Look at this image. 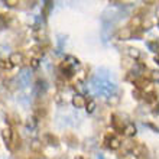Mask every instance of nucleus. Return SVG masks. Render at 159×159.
<instances>
[{"label": "nucleus", "instance_id": "f257e3e1", "mask_svg": "<svg viewBox=\"0 0 159 159\" xmlns=\"http://www.w3.org/2000/svg\"><path fill=\"white\" fill-rule=\"evenodd\" d=\"M71 104L74 106L77 110L84 109V107L87 106V100H85L84 94H81V93H75V94H72V97H71Z\"/></svg>", "mask_w": 159, "mask_h": 159}, {"label": "nucleus", "instance_id": "f03ea898", "mask_svg": "<svg viewBox=\"0 0 159 159\" xmlns=\"http://www.w3.org/2000/svg\"><path fill=\"white\" fill-rule=\"evenodd\" d=\"M13 134H15V132H13L10 127H4L3 130H2V139H3V142L6 143V146L10 148V145H12V140H13Z\"/></svg>", "mask_w": 159, "mask_h": 159}, {"label": "nucleus", "instance_id": "7ed1b4c3", "mask_svg": "<svg viewBox=\"0 0 159 159\" xmlns=\"http://www.w3.org/2000/svg\"><path fill=\"white\" fill-rule=\"evenodd\" d=\"M9 62L12 64L13 67L22 65V64H23V54H20L19 51H16V52H12V54H10V57H9Z\"/></svg>", "mask_w": 159, "mask_h": 159}, {"label": "nucleus", "instance_id": "20e7f679", "mask_svg": "<svg viewBox=\"0 0 159 159\" xmlns=\"http://www.w3.org/2000/svg\"><path fill=\"white\" fill-rule=\"evenodd\" d=\"M133 36V30L130 28H121L117 32V39L119 41H129Z\"/></svg>", "mask_w": 159, "mask_h": 159}, {"label": "nucleus", "instance_id": "39448f33", "mask_svg": "<svg viewBox=\"0 0 159 159\" xmlns=\"http://www.w3.org/2000/svg\"><path fill=\"white\" fill-rule=\"evenodd\" d=\"M106 143H107V146H109L111 151H117L121 146V142L117 138H114V136H107V138H106Z\"/></svg>", "mask_w": 159, "mask_h": 159}, {"label": "nucleus", "instance_id": "423d86ee", "mask_svg": "<svg viewBox=\"0 0 159 159\" xmlns=\"http://www.w3.org/2000/svg\"><path fill=\"white\" fill-rule=\"evenodd\" d=\"M136 133H138V129H136V126H134L133 123H127V125L125 126V130H123V134H125V136L133 138Z\"/></svg>", "mask_w": 159, "mask_h": 159}, {"label": "nucleus", "instance_id": "0eeeda50", "mask_svg": "<svg viewBox=\"0 0 159 159\" xmlns=\"http://www.w3.org/2000/svg\"><path fill=\"white\" fill-rule=\"evenodd\" d=\"M43 140H45V143L46 145H49V146H58V139L55 138L52 133H45Z\"/></svg>", "mask_w": 159, "mask_h": 159}, {"label": "nucleus", "instance_id": "6e6552de", "mask_svg": "<svg viewBox=\"0 0 159 159\" xmlns=\"http://www.w3.org/2000/svg\"><path fill=\"white\" fill-rule=\"evenodd\" d=\"M97 148V143H96V139L94 138H90V139H85V142H84V149L88 152H93L94 149Z\"/></svg>", "mask_w": 159, "mask_h": 159}, {"label": "nucleus", "instance_id": "1a4fd4ad", "mask_svg": "<svg viewBox=\"0 0 159 159\" xmlns=\"http://www.w3.org/2000/svg\"><path fill=\"white\" fill-rule=\"evenodd\" d=\"M29 146H30V151L32 152H41L42 151V142L39 139H32L29 143Z\"/></svg>", "mask_w": 159, "mask_h": 159}, {"label": "nucleus", "instance_id": "9d476101", "mask_svg": "<svg viewBox=\"0 0 159 159\" xmlns=\"http://www.w3.org/2000/svg\"><path fill=\"white\" fill-rule=\"evenodd\" d=\"M111 123H113V127H114V129H116V130H121V133H123L125 127H123L120 119H119L116 114H113V116H111Z\"/></svg>", "mask_w": 159, "mask_h": 159}, {"label": "nucleus", "instance_id": "9b49d317", "mask_svg": "<svg viewBox=\"0 0 159 159\" xmlns=\"http://www.w3.org/2000/svg\"><path fill=\"white\" fill-rule=\"evenodd\" d=\"M81 123V117L78 116V113L77 111H74V113L70 114V125L71 126H77Z\"/></svg>", "mask_w": 159, "mask_h": 159}, {"label": "nucleus", "instance_id": "f8f14e48", "mask_svg": "<svg viewBox=\"0 0 159 159\" xmlns=\"http://www.w3.org/2000/svg\"><path fill=\"white\" fill-rule=\"evenodd\" d=\"M96 109H97V103L94 100H90V101H87V106H85V111H87L88 114H93L94 111H96Z\"/></svg>", "mask_w": 159, "mask_h": 159}, {"label": "nucleus", "instance_id": "ddd939ff", "mask_svg": "<svg viewBox=\"0 0 159 159\" xmlns=\"http://www.w3.org/2000/svg\"><path fill=\"white\" fill-rule=\"evenodd\" d=\"M127 55L133 59H139L140 58V51H139L138 48H129V49H127Z\"/></svg>", "mask_w": 159, "mask_h": 159}, {"label": "nucleus", "instance_id": "4468645a", "mask_svg": "<svg viewBox=\"0 0 159 159\" xmlns=\"http://www.w3.org/2000/svg\"><path fill=\"white\" fill-rule=\"evenodd\" d=\"M65 61H67V62L70 64L72 68H75V67H78V65H80L78 59H77L75 57H72V55H68V57H65Z\"/></svg>", "mask_w": 159, "mask_h": 159}, {"label": "nucleus", "instance_id": "2eb2a0df", "mask_svg": "<svg viewBox=\"0 0 159 159\" xmlns=\"http://www.w3.org/2000/svg\"><path fill=\"white\" fill-rule=\"evenodd\" d=\"M146 45H148V48H149L152 52H158V51H159V42H156V41L148 42Z\"/></svg>", "mask_w": 159, "mask_h": 159}, {"label": "nucleus", "instance_id": "dca6fc26", "mask_svg": "<svg viewBox=\"0 0 159 159\" xmlns=\"http://www.w3.org/2000/svg\"><path fill=\"white\" fill-rule=\"evenodd\" d=\"M149 78H151V81H153V83H158V81H159V71H158V70H153V71H151V75H149Z\"/></svg>", "mask_w": 159, "mask_h": 159}, {"label": "nucleus", "instance_id": "f3484780", "mask_svg": "<svg viewBox=\"0 0 159 159\" xmlns=\"http://www.w3.org/2000/svg\"><path fill=\"white\" fill-rule=\"evenodd\" d=\"M13 65L10 62H7V61H4V59H0V68L2 70H10Z\"/></svg>", "mask_w": 159, "mask_h": 159}, {"label": "nucleus", "instance_id": "a211bd4d", "mask_svg": "<svg viewBox=\"0 0 159 159\" xmlns=\"http://www.w3.org/2000/svg\"><path fill=\"white\" fill-rule=\"evenodd\" d=\"M119 101H120V97L116 96V94H113V96L109 97V103H110V104L116 106V104H119Z\"/></svg>", "mask_w": 159, "mask_h": 159}, {"label": "nucleus", "instance_id": "6ab92c4d", "mask_svg": "<svg viewBox=\"0 0 159 159\" xmlns=\"http://www.w3.org/2000/svg\"><path fill=\"white\" fill-rule=\"evenodd\" d=\"M121 159H139V158H138V155H136L134 152L129 151L127 153H125V155L121 156Z\"/></svg>", "mask_w": 159, "mask_h": 159}, {"label": "nucleus", "instance_id": "aec40b11", "mask_svg": "<svg viewBox=\"0 0 159 159\" xmlns=\"http://www.w3.org/2000/svg\"><path fill=\"white\" fill-rule=\"evenodd\" d=\"M4 4H6V6H9V7H15V6H17V4H19V2H17V0H6V2H4Z\"/></svg>", "mask_w": 159, "mask_h": 159}, {"label": "nucleus", "instance_id": "412c9836", "mask_svg": "<svg viewBox=\"0 0 159 159\" xmlns=\"http://www.w3.org/2000/svg\"><path fill=\"white\" fill-rule=\"evenodd\" d=\"M38 67H39V59L38 58H32V61H30V68L36 70Z\"/></svg>", "mask_w": 159, "mask_h": 159}, {"label": "nucleus", "instance_id": "4be33fe9", "mask_svg": "<svg viewBox=\"0 0 159 159\" xmlns=\"http://www.w3.org/2000/svg\"><path fill=\"white\" fill-rule=\"evenodd\" d=\"M142 28H143L145 30L151 29V28H152V22H151V20H145V22H142Z\"/></svg>", "mask_w": 159, "mask_h": 159}, {"label": "nucleus", "instance_id": "5701e85b", "mask_svg": "<svg viewBox=\"0 0 159 159\" xmlns=\"http://www.w3.org/2000/svg\"><path fill=\"white\" fill-rule=\"evenodd\" d=\"M146 101L148 103H153V101H155V94H153V93H149L146 96Z\"/></svg>", "mask_w": 159, "mask_h": 159}, {"label": "nucleus", "instance_id": "b1692460", "mask_svg": "<svg viewBox=\"0 0 159 159\" xmlns=\"http://www.w3.org/2000/svg\"><path fill=\"white\" fill-rule=\"evenodd\" d=\"M54 100L55 101H57V103H58V104H61V103H62V97H61V94H59V93H58V94H55V96H54Z\"/></svg>", "mask_w": 159, "mask_h": 159}, {"label": "nucleus", "instance_id": "393cba45", "mask_svg": "<svg viewBox=\"0 0 159 159\" xmlns=\"http://www.w3.org/2000/svg\"><path fill=\"white\" fill-rule=\"evenodd\" d=\"M64 41H65V36H64V35H59V36H58V45H59V48H62Z\"/></svg>", "mask_w": 159, "mask_h": 159}, {"label": "nucleus", "instance_id": "a878e982", "mask_svg": "<svg viewBox=\"0 0 159 159\" xmlns=\"http://www.w3.org/2000/svg\"><path fill=\"white\" fill-rule=\"evenodd\" d=\"M132 23H133V26L142 25V22H140V17H136V19H133V20H132Z\"/></svg>", "mask_w": 159, "mask_h": 159}, {"label": "nucleus", "instance_id": "bb28decb", "mask_svg": "<svg viewBox=\"0 0 159 159\" xmlns=\"http://www.w3.org/2000/svg\"><path fill=\"white\" fill-rule=\"evenodd\" d=\"M97 159H104V156L101 155V153H98V155H97Z\"/></svg>", "mask_w": 159, "mask_h": 159}, {"label": "nucleus", "instance_id": "cd10ccee", "mask_svg": "<svg viewBox=\"0 0 159 159\" xmlns=\"http://www.w3.org/2000/svg\"><path fill=\"white\" fill-rule=\"evenodd\" d=\"M156 17H158V20H159V7L156 9Z\"/></svg>", "mask_w": 159, "mask_h": 159}, {"label": "nucleus", "instance_id": "c85d7f7f", "mask_svg": "<svg viewBox=\"0 0 159 159\" xmlns=\"http://www.w3.org/2000/svg\"><path fill=\"white\" fill-rule=\"evenodd\" d=\"M155 61H156V64H159V57H156V58H155Z\"/></svg>", "mask_w": 159, "mask_h": 159}, {"label": "nucleus", "instance_id": "c756f323", "mask_svg": "<svg viewBox=\"0 0 159 159\" xmlns=\"http://www.w3.org/2000/svg\"><path fill=\"white\" fill-rule=\"evenodd\" d=\"M74 159H84V158H83V156H75Z\"/></svg>", "mask_w": 159, "mask_h": 159}, {"label": "nucleus", "instance_id": "7c9ffc66", "mask_svg": "<svg viewBox=\"0 0 159 159\" xmlns=\"http://www.w3.org/2000/svg\"><path fill=\"white\" fill-rule=\"evenodd\" d=\"M41 159H46V158H41Z\"/></svg>", "mask_w": 159, "mask_h": 159}]
</instances>
